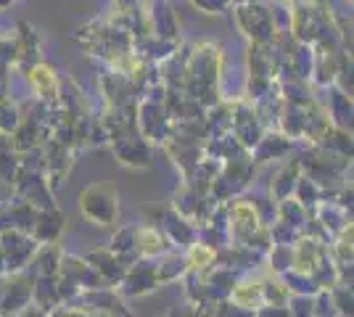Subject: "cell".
<instances>
[{
    "label": "cell",
    "mask_w": 354,
    "mask_h": 317,
    "mask_svg": "<svg viewBox=\"0 0 354 317\" xmlns=\"http://www.w3.org/2000/svg\"><path fill=\"white\" fill-rule=\"evenodd\" d=\"M82 209L88 214L90 220L101 222V225H109L117 214V201H114V193L104 188V185H93L85 191L82 196Z\"/></svg>",
    "instance_id": "1"
}]
</instances>
